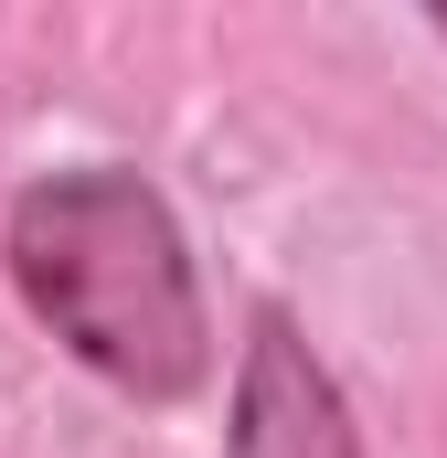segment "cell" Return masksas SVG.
<instances>
[{
  "label": "cell",
  "mask_w": 447,
  "mask_h": 458,
  "mask_svg": "<svg viewBox=\"0 0 447 458\" xmlns=\"http://www.w3.org/2000/svg\"><path fill=\"white\" fill-rule=\"evenodd\" d=\"M11 288L21 310L75 352L86 373H107L117 394L139 405H171L203 384V288H192V256H181V225L171 203L117 171V160H86V171H43L21 203H11Z\"/></svg>",
  "instance_id": "6da1fadb"
},
{
  "label": "cell",
  "mask_w": 447,
  "mask_h": 458,
  "mask_svg": "<svg viewBox=\"0 0 447 458\" xmlns=\"http://www.w3.org/2000/svg\"><path fill=\"white\" fill-rule=\"evenodd\" d=\"M437 32H447V11H437Z\"/></svg>",
  "instance_id": "3957f363"
},
{
  "label": "cell",
  "mask_w": 447,
  "mask_h": 458,
  "mask_svg": "<svg viewBox=\"0 0 447 458\" xmlns=\"http://www.w3.org/2000/svg\"><path fill=\"white\" fill-rule=\"evenodd\" d=\"M224 458H362V427H351V405H341L331 362L299 342L288 310H256V331H245Z\"/></svg>",
  "instance_id": "7a4b0ae2"
}]
</instances>
